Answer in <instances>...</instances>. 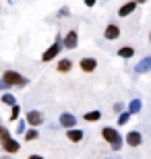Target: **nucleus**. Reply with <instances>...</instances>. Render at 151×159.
<instances>
[{
    "label": "nucleus",
    "mask_w": 151,
    "mask_h": 159,
    "mask_svg": "<svg viewBox=\"0 0 151 159\" xmlns=\"http://www.w3.org/2000/svg\"><path fill=\"white\" fill-rule=\"evenodd\" d=\"M19 114H21V107L17 106V103H12V112H11V120H17Z\"/></svg>",
    "instance_id": "nucleus-17"
},
{
    "label": "nucleus",
    "mask_w": 151,
    "mask_h": 159,
    "mask_svg": "<svg viewBox=\"0 0 151 159\" xmlns=\"http://www.w3.org/2000/svg\"><path fill=\"white\" fill-rule=\"evenodd\" d=\"M60 124L70 128V126H75V116H70V114H62V118H60Z\"/></svg>",
    "instance_id": "nucleus-13"
},
{
    "label": "nucleus",
    "mask_w": 151,
    "mask_h": 159,
    "mask_svg": "<svg viewBox=\"0 0 151 159\" xmlns=\"http://www.w3.org/2000/svg\"><path fill=\"white\" fill-rule=\"evenodd\" d=\"M11 136V132L4 128V126H0V141H4V139H8Z\"/></svg>",
    "instance_id": "nucleus-18"
},
{
    "label": "nucleus",
    "mask_w": 151,
    "mask_h": 159,
    "mask_svg": "<svg viewBox=\"0 0 151 159\" xmlns=\"http://www.w3.org/2000/svg\"><path fill=\"white\" fill-rule=\"evenodd\" d=\"M33 139H37V130H29L25 134V141H33Z\"/></svg>",
    "instance_id": "nucleus-19"
},
{
    "label": "nucleus",
    "mask_w": 151,
    "mask_h": 159,
    "mask_svg": "<svg viewBox=\"0 0 151 159\" xmlns=\"http://www.w3.org/2000/svg\"><path fill=\"white\" fill-rule=\"evenodd\" d=\"M60 50H62V48H60V43H54L52 48H48L46 52H44L41 60H44V62H50L52 58H56V56H58V52H60Z\"/></svg>",
    "instance_id": "nucleus-5"
},
{
    "label": "nucleus",
    "mask_w": 151,
    "mask_h": 159,
    "mask_svg": "<svg viewBox=\"0 0 151 159\" xmlns=\"http://www.w3.org/2000/svg\"><path fill=\"white\" fill-rule=\"evenodd\" d=\"M149 68H151V58H145L139 66H137V72H145V70H149Z\"/></svg>",
    "instance_id": "nucleus-15"
},
{
    "label": "nucleus",
    "mask_w": 151,
    "mask_h": 159,
    "mask_svg": "<svg viewBox=\"0 0 151 159\" xmlns=\"http://www.w3.org/2000/svg\"><path fill=\"white\" fill-rule=\"evenodd\" d=\"M64 48L66 50H77V31H68L64 37Z\"/></svg>",
    "instance_id": "nucleus-7"
},
{
    "label": "nucleus",
    "mask_w": 151,
    "mask_h": 159,
    "mask_svg": "<svg viewBox=\"0 0 151 159\" xmlns=\"http://www.w3.org/2000/svg\"><path fill=\"white\" fill-rule=\"evenodd\" d=\"M104 37L106 39H118V37H120V27L114 25V23H110L108 27H106V31H104Z\"/></svg>",
    "instance_id": "nucleus-3"
},
{
    "label": "nucleus",
    "mask_w": 151,
    "mask_h": 159,
    "mask_svg": "<svg viewBox=\"0 0 151 159\" xmlns=\"http://www.w3.org/2000/svg\"><path fill=\"white\" fill-rule=\"evenodd\" d=\"M149 39H151V35H149Z\"/></svg>",
    "instance_id": "nucleus-24"
},
{
    "label": "nucleus",
    "mask_w": 151,
    "mask_h": 159,
    "mask_svg": "<svg viewBox=\"0 0 151 159\" xmlns=\"http://www.w3.org/2000/svg\"><path fill=\"white\" fill-rule=\"evenodd\" d=\"M66 136H68V141H73V143H79L83 139V130H66Z\"/></svg>",
    "instance_id": "nucleus-11"
},
{
    "label": "nucleus",
    "mask_w": 151,
    "mask_h": 159,
    "mask_svg": "<svg viewBox=\"0 0 151 159\" xmlns=\"http://www.w3.org/2000/svg\"><path fill=\"white\" fill-rule=\"evenodd\" d=\"M134 8H137V2H134V0H130V2H126V4L120 6L118 15H120V17H128V15H133V12H134Z\"/></svg>",
    "instance_id": "nucleus-8"
},
{
    "label": "nucleus",
    "mask_w": 151,
    "mask_h": 159,
    "mask_svg": "<svg viewBox=\"0 0 151 159\" xmlns=\"http://www.w3.org/2000/svg\"><path fill=\"white\" fill-rule=\"evenodd\" d=\"M99 118H101V114H99V112H89V114H85V120H87V122H97Z\"/></svg>",
    "instance_id": "nucleus-16"
},
{
    "label": "nucleus",
    "mask_w": 151,
    "mask_h": 159,
    "mask_svg": "<svg viewBox=\"0 0 151 159\" xmlns=\"http://www.w3.org/2000/svg\"><path fill=\"white\" fill-rule=\"evenodd\" d=\"M27 122H29L31 126H40V124L44 122V116H41L40 112H35V110H33V112L27 114Z\"/></svg>",
    "instance_id": "nucleus-9"
},
{
    "label": "nucleus",
    "mask_w": 151,
    "mask_h": 159,
    "mask_svg": "<svg viewBox=\"0 0 151 159\" xmlns=\"http://www.w3.org/2000/svg\"><path fill=\"white\" fill-rule=\"evenodd\" d=\"M126 143H128V147H139L141 145V134L139 132H128V136H126Z\"/></svg>",
    "instance_id": "nucleus-10"
},
{
    "label": "nucleus",
    "mask_w": 151,
    "mask_h": 159,
    "mask_svg": "<svg viewBox=\"0 0 151 159\" xmlns=\"http://www.w3.org/2000/svg\"><path fill=\"white\" fill-rule=\"evenodd\" d=\"M2 149H4L6 153L12 155V153H19V149H21V147H19L17 141H12L11 136H8V139H4V141H2Z\"/></svg>",
    "instance_id": "nucleus-4"
},
{
    "label": "nucleus",
    "mask_w": 151,
    "mask_h": 159,
    "mask_svg": "<svg viewBox=\"0 0 151 159\" xmlns=\"http://www.w3.org/2000/svg\"><path fill=\"white\" fill-rule=\"evenodd\" d=\"M2 83H4V85H25V79L15 70H6L4 75H2Z\"/></svg>",
    "instance_id": "nucleus-2"
},
{
    "label": "nucleus",
    "mask_w": 151,
    "mask_h": 159,
    "mask_svg": "<svg viewBox=\"0 0 151 159\" xmlns=\"http://www.w3.org/2000/svg\"><path fill=\"white\" fill-rule=\"evenodd\" d=\"M85 4H87V6H93V4H95V0H85Z\"/></svg>",
    "instance_id": "nucleus-23"
},
{
    "label": "nucleus",
    "mask_w": 151,
    "mask_h": 159,
    "mask_svg": "<svg viewBox=\"0 0 151 159\" xmlns=\"http://www.w3.org/2000/svg\"><path fill=\"white\" fill-rule=\"evenodd\" d=\"M56 68H58V72H68L70 68H73V62H70L68 58H64V60H60V62H58Z\"/></svg>",
    "instance_id": "nucleus-12"
},
{
    "label": "nucleus",
    "mask_w": 151,
    "mask_h": 159,
    "mask_svg": "<svg viewBox=\"0 0 151 159\" xmlns=\"http://www.w3.org/2000/svg\"><path fill=\"white\" fill-rule=\"evenodd\" d=\"M126 120H128V114H122V116H120V120H118V122H120V124H124V122H126Z\"/></svg>",
    "instance_id": "nucleus-22"
},
{
    "label": "nucleus",
    "mask_w": 151,
    "mask_h": 159,
    "mask_svg": "<svg viewBox=\"0 0 151 159\" xmlns=\"http://www.w3.org/2000/svg\"><path fill=\"white\" fill-rule=\"evenodd\" d=\"M133 54H134V48H130V46H124V48L118 50V56H120V58H130Z\"/></svg>",
    "instance_id": "nucleus-14"
},
{
    "label": "nucleus",
    "mask_w": 151,
    "mask_h": 159,
    "mask_svg": "<svg viewBox=\"0 0 151 159\" xmlns=\"http://www.w3.org/2000/svg\"><path fill=\"white\" fill-rule=\"evenodd\" d=\"M101 136H104V141H108L112 145V149H120V145H122V139H120V134H118V130H114V128H110V126H106L104 130H101Z\"/></svg>",
    "instance_id": "nucleus-1"
},
{
    "label": "nucleus",
    "mask_w": 151,
    "mask_h": 159,
    "mask_svg": "<svg viewBox=\"0 0 151 159\" xmlns=\"http://www.w3.org/2000/svg\"><path fill=\"white\" fill-rule=\"evenodd\" d=\"M2 101H4V103H8V106H12V103H15V97H12V95H2Z\"/></svg>",
    "instance_id": "nucleus-20"
},
{
    "label": "nucleus",
    "mask_w": 151,
    "mask_h": 159,
    "mask_svg": "<svg viewBox=\"0 0 151 159\" xmlns=\"http://www.w3.org/2000/svg\"><path fill=\"white\" fill-rule=\"evenodd\" d=\"M139 107H141V101H133L130 103V112H139Z\"/></svg>",
    "instance_id": "nucleus-21"
},
{
    "label": "nucleus",
    "mask_w": 151,
    "mask_h": 159,
    "mask_svg": "<svg viewBox=\"0 0 151 159\" xmlns=\"http://www.w3.org/2000/svg\"><path fill=\"white\" fill-rule=\"evenodd\" d=\"M81 70L83 72H93L95 70V66H97V60L95 58H81Z\"/></svg>",
    "instance_id": "nucleus-6"
}]
</instances>
